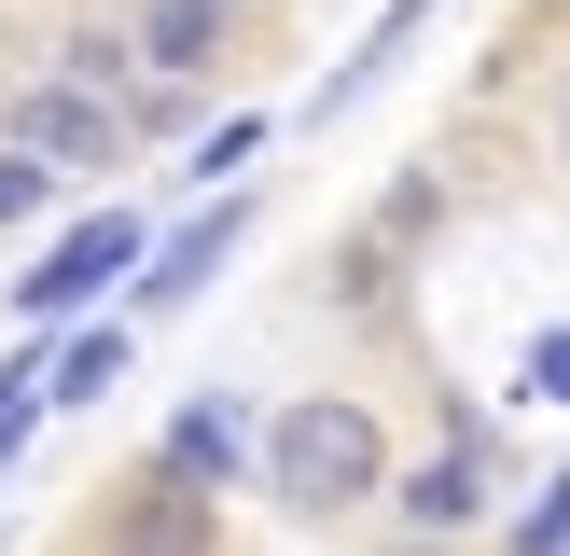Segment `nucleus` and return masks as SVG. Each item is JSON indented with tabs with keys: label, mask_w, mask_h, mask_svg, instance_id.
I'll return each mask as SVG.
<instances>
[{
	"label": "nucleus",
	"mask_w": 570,
	"mask_h": 556,
	"mask_svg": "<svg viewBox=\"0 0 570 556\" xmlns=\"http://www.w3.org/2000/svg\"><path fill=\"white\" fill-rule=\"evenodd\" d=\"M223 14H237V0H139V14H126V42L154 56L167 83H209V70H223Z\"/></svg>",
	"instance_id": "1a4fd4ad"
},
{
	"label": "nucleus",
	"mask_w": 570,
	"mask_h": 556,
	"mask_svg": "<svg viewBox=\"0 0 570 556\" xmlns=\"http://www.w3.org/2000/svg\"><path fill=\"white\" fill-rule=\"evenodd\" d=\"M98 556H223V500L195 487V473L139 459L126 487L98 500Z\"/></svg>",
	"instance_id": "20e7f679"
},
{
	"label": "nucleus",
	"mask_w": 570,
	"mask_h": 556,
	"mask_svg": "<svg viewBox=\"0 0 570 556\" xmlns=\"http://www.w3.org/2000/svg\"><path fill=\"white\" fill-rule=\"evenodd\" d=\"M265 139H278V111H223V126L195 139V167H181V181H195V195H237L250 167H265Z\"/></svg>",
	"instance_id": "9b49d317"
},
{
	"label": "nucleus",
	"mask_w": 570,
	"mask_h": 556,
	"mask_svg": "<svg viewBox=\"0 0 570 556\" xmlns=\"http://www.w3.org/2000/svg\"><path fill=\"white\" fill-rule=\"evenodd\" d=\"M529 404H570V320L529 334Z\"/></svg>",
	"instance_id": "dca6fc26"
},
{
	"label": "nucleus",
	"mask_w": 570,
	"mask_h": 556,
	"mask_svg": "<svg viewBox=\"0 0 570 556\" xmlns=\"http://www.w3.org/2000/svg\"><path fill=\"white\" fill-rule=\"evenodd\" d=\"M390 515H404L417 543H460V528L488 515V445H445V459H417V473H390Z\"/></svg>",
	"instance_id": "0eeeda50"
},
{
	"label": "nucleus",
	"mask_w": 570,
	"mask_h": 556,
	"mask_svg": "<svg viewBox=\"0 0 570 556\" xmlns=\"http://www.w3.org/2000/svg\"><path fill=\"white\" fill-rule=\"evenodd\" d=\"M56 209V167H28L14 139H0V222H42Z\"/></svg>",
	"instance_id": "4468645a"
},
{
	"label": "nucleus",
	"mask_w": 570,
	"mask_h": 556,
	"mask_svg": "<svg viewBox=\"0 0 570 556\" xmlns=\"http://www.w3.org/2000/svg\"><path fill=\"white\" fill-rule=\"evenodd\" d=\"M0 139H14L28 167H56V195L98 181V167H126V111H111L98 83H70V70H28L14 98H0Z\"/></svg>",
	"instance_id": "7ed1b4c3"
},
{
	"label": "nucleus",
	"mask_w": 570,
	"mask_h": 556,
	"mask_svg": "<svg viewBox=\"0 0 570 556\" xmlns=\"http://www.w3.org/2000/svg\"><path fill=\"white\" fill-rule=\"evenodd\" d=\"M515 556H570V473H557V487L515 515Z\"/></svg>",
	"instance_id": "2eb2a0df"
},
{
	"label": "nucleus",
	"mask_w": 570,
	"mask_h": 556,
	"mask_svg": "<svg viewBox=\"0 0 570 556\" xmlns=\"http://www.w3.org/2000/svg\"><path fill=\"white\" fill-rule=\"evenodd\" d=\"M265 500L306 515V528L390 500V417L362 404V389H293V404L265 417Z\"/></svg>",
	"instance_id": "f257e3e1"
},
{
	"label": "nucleus",
	"mask_w": 570,
	"mask_h": 556,
	"mask_svg": "<svg viewBox=\"0 0 570 556\" xmlns=\"http://www.w3.org/2000/svg\"><path fill=\"white\" fill-rule=\"evenodd\" d=\"M417 556H432V543H417Z\"/></svg>",
	"instance_id": "f3484780"
},
{
	"label": "nucleus",
	"mask_w": 570,
	"mask_h": 556,
	"mask_svg": "<svg viewBox=\"0 0 570 556\" xmlns=\"http://www.w3.org/2000/svg\"><path fill=\"white\" fill-rule=\"evenodd\" d=\"M432 209H445V181H432V167H417V181H390V195H376V222L334 250V292H348V306H376V292H390V265L432 237Z\"/></svg>",
	"instance_id": "423d86ee"
},
{
	"label": "nucleus",
	"mask_w": 570,
	"mask_h": 556,
	"mask_svg": "<svg viewBox=\"0 0 570 556\" xmlns=\"http://www.w3.org/2000/svg\"><path fill=\"white\" fill-rule=\"evenodd\" d=\"M154 459H167V473H195V487L223 500V487H250V459H265V445H250V417L223 404V389H195V404L167 417V445H154Z\"/></svg>",
	"instance_id": "6e6552de"
},
{
	"label": "nucleus",
	"mask_w": 570,
	"mask_h": 556,
	"mask_svg": "<svg viewBox=\"0 0 570 556\" xmlns=\"http://www.w3.org/2000/svg\"><path fill=\"white\" fill-rule=\"evenodd\" d=\"M28 431H42V334L0 361V473H14V445H28Z\"/></svg>",
	"instance_id": "ddd939ff"
},
{
	"label": "nucleus",
	"mask_w": 570,
	"mask_h": 556,
	"mask_svg": "<svg viewBox=\"0 0 570 556\" xmlns=\"http://www.w3.org/2000/svg\"><path fill=\"white\" fill-rule=\"evenodd\" d=\"M56 70H70V83H98V98L126 111V83H139V42H126V28H70V42H56Z\"/></svg>",
	"instance_id": "f8f14e48"
},
{
	"label": "nucleus",
	"mask_w": 570,
	"mask_h": 556,
	"mask_svg": "<svg viewBox=\"0 0 570 556\" xmlns=\"http://www.w3.org/2000/svg\"><path fill=\"white\" fill-rule=\"evenodd\" d=\"M237 250H250V195H195V222H167V237L139 250L126 306H139V320H181V306L209 292V278L237 265Z\"/></svg>",
	"instance_id": "39448f33"
},
{
	"label": "nucleus",
	"mask_w": 570,
	"mask_h": 556,
	"mask_svg": "<svg viewBox=\"0 0 570 556\" xmlns=\"http://www.w3.org/2000/svg\"><path fill=\"white\" fill-rule=\"evenodd\" d=\"M139 250H154V209H83L70 237H42V265L14 278V320H28V334H70V320H98V306L139 278Z\"/></svg>",
	"instance_id": "f03ea898"
},
{
	"label": "nucleus",
	"mask_w": 570,
	"mask_h": 556,
	"mask_svg": "<svg viewBox=\"0 0 570 556\" xmlns=\"http://www.w3.org/2000/svg\"><path fill=\"white\" fill-rule=\"evenodd\" d=\"M126 348H139L126 320H70V334H42V404H98V389H126Z\"/></svg>",
	"instance_id": "9d476101"
}]
</instances>
